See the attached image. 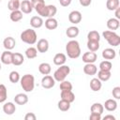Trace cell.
Returning a JSON list of instances; mask_svg holds the SVG:
<instances>
[{
	"instance_id": "7bdbcfd3",
	"label": "cell",
	"mask_w": 120,
	"mask_h": 120,
	"mask_svg": "<svg viewBox=\"0 0 120 120\" xmlns=\"http://www.w3.org/2000/svg\"><path fill=\"white\" fill-rule=\"evenodd\" d=\"M89 119H90V120H100V119H101V114L91 112V114H90V116H89Z\"/></svg>"
},
{
	"instance_id": "b9f144b4",
	"label": "cell",
	"mask_w": 120,
	"mask_h": 120,
	"mask_svg": "<svg viewBox=\"0 0 120 120\" xmlns=\"http://www.w3.org/2000/svg\"><path fill=\"white\" fill-rule=\"evenodd\" d=\"M37 117L35 115V113L33 112H27L25 115H24V120H36Z\"/></svg>"
},
{
	"instance_id": "9c48e42d",
	"label": "cell",
	"mask_w": 120,
	"mask_h": 120,
	"mask_svg": "<svg viewBox=\"0 0 120 120\" xmlns=\"http://www.w3.org/2000/svg\"><path fill=\"white\" fill-rule=\"evenodd\" d=\"M37 50L39 52H46L49 50V41L46 38H40L37 43Z\"/></svg>"
},
{
	"instance_id": "e0dca14e",
	"label": "cell",
	"mask_w": 120,
	"mask_h": 120,
	"mask_svg": "<svg viewBox=\"0 0 120 120\" xmlns=\"http://www.w3.org/2000/svg\"><path fill=\"white\" fill-rule=\"evenodd\" d=\"M106 40H107V42H108L111 46L116 47V46H118V45L120 44V36L117 35V34L114 32V33H113L112 35H111L108 38H106Z\"/></svg>"
},
{
	"instance_id": "5bb4252c",
	"label": "cell",
	"mask_w": 120,
	"mask_h": 120,
	"mask_svg": "<svg viewBox=\"0 0 120 120\" xmlns=\"http://www.w3.org/2000/svg\"><path fill=\"white\" fill-rule=\"evenodd\" d=\"M14 101L18 105H24L28 102V97L24 93H19L14 97Z\"/></svg>"
},
{
	"instance_id": "ba28073f",
	"label": "cell",
	"mask_w": 120,
	"mask_h": 120,
	"mask_svg": "<svg viewBox=\"0 0 120 120\" xmlns=\"http://www.w3.org/2000/svg\"><path fill=\"white\" fill-rule=\"evenodd\" d=\"M20 9H21V11L22 13L29 14V13L32 12V10L34 9V8H33V5H32L31 1H29V0H23L22 2H21Z\"/></svg>"
},
{
	"instance_id": "7402d4cb",
	"label": "cell",
	"mask_w": 120,
	"mask_h": 120,
	"mask_svg": "<svg viewBox=\"0 0 120 120\" xmlns=\"http://www.w3.org/2000/svg\"><path fill=\"white\" fill-rule=\"evenodd\" d=\"M102 87V82L98 78H93L90 81V88L94 92H98L101 89Z\"/></svg>"
},
{
	"instance_id": "30bf717a",
	"label": "cell",
	"mask_w": 120,
	"mask_h": 120,
	"mask_svg": "<svg viewBox=\"0 0 120 120\" xmlns=\"http://www.w3.org/2000/svg\"><path fill=\"white\" fill-rule=\"evenodd\" d=\"M83 72L86 74V75H95L97 74L98 72V68L97 66L94 64V63H88V64H85L84 67H83Z\"/></svg>"
},
{
	"instance_id": "f546056e",
	"label": "cell",
	"mask_w": 120,
	"mask_h": 120,
	"mask_svg": "<svg viewBox=\"0 0 120 120\" xmlns=\"http://www.w3.org/2000/svg\"><path fill=\"white\" fill-rule=\"evenodd\" d=\"M38 55V50L37 48H34V47H29L25 50V56L28 58V59H34L36 58Z\"/></svg>"
},
{
	"instance_id": "8fae6325",
	"label": "cell",
	"mask_w": 120,
	"mask_h": 120,
	"mask_svg": "<svg viewBox=\"0 0 120 120\" xmlns=\"http://www.w3.org/2000/svg\"><path fill=\"white\" fill-rule=\"evenodd\" d=\"M61 99L67 100L72 103L75 100V95L71 90H62L61 91Z\"/></svg>"
},
{
	"instance_id": "f1b7e54d",
	"label": "cell",
	"mask_w": 120,
	"mask_h": 120,
	"mask_svg": "<svg viewBox=\"0 0 120 120\" xmlns=\"http://www.w3.org/2000/svg\"><path fill=\"white\" fill-rule=\"evenodd\" d=\"M90 111L91 112H94V113H98V114H102L103 113V111H104V107L101 103H98V102H96L94 103L91 108H90Z\"/></svg>"
},
{
	"instance_id": "74e56055",
	"label": "cell",
	"mask_w": 120,
	"mask_h": 120,
	"mask_svg": "<svg viewBox=\"0 0 120 120\" xmlns=\"http://www.w3.org/2000/svg\"><path fill=\"white\" fill-rule=\"evenodd\" d=\"M8 79H9V81H10L12 83H17V82L20 81L21 77H20V74H19L18 71L13 70V71H11V72L9 73Z\"/></svg>"
},
{
	"instance_id": "8d00e7d4",
	"label": "cell",
	"mask_w": 120,
	"mask_h": 120,
	"mask_svg": "<svg viewBox=\"0 0 120 120\" xmlns=\"http://www.w3.org/2000/svg\"><path fill=\"white\" fill-rule=\"evenodd\" d=\"M57 12V8L54 5H47V17L46 18H52Z\"/></svg>"
},
{
	"instance_id": "4dcf8cb0",
	"label": "cell",
	"mask_w": 120,
	"mask_h": 120,
	"mask_svg": "<svg viewBox=\"0 0 120 120\" xmlns=\"http://www.w3.org/2000/svg\"><path fill=\"white\" fill-rule=\"evenodd\" d=\"M120 2L119 0H107L106 2V8L109 10H115L117 8H119Z\"/></svg>"
},
{
	"instance_id": "c3c4849f",
	"label": "cell",
	"mask_w": 120,
	"mask_h": 120,
	"mask_svg": "<svg viewBox=\"0 0 120 120\" xmlns=\"http://www.w3.org/2000/svg\"><path fill=\"white\" fill-rule=\"evenodd\" d=\"M103 119H104V120H108V119H111V120H115V117H114L113 115H112V114H108V115H105Z\"/></svg>"
},
{
	"instance_id": "6da1fadb",
	"label": "cell",
	"mask_w": 120,
	"mask_h": 120,
	"mask_svg": "<svg viewBox=\"0 0 120 120\" xmlns=\"http://www.w3.org/2000/svg\"><path fill=\"white\" fill-rule=\"evenodd\" d=\"M66 52L69 58L76 59L81 55V47L77 40L71 39L66 45Z\"/></svg>"
},
{
	"instance_id": "52a82bcc",
	"label": "cell",
	"mask_w": 120,
	"mask_h": 120,
	"mask_svg": "<svg viewBox=\"0 0 120 120\" xmlns=\"http://www.w3.org/2000/svg\"><path fill=\"white\" fill-rule=\"evenodd\" d=\"M98 59V55L95 52H86L82 54V62H84L85 64L88 63H95Z\"/></svg>"
},
{
	"instance_id": "1f68e13d",
	"label": "cell",
	"mask_w": 120,
	"mask_h": 120,
	"mask_svg": "<svg viewBox=\"0 0 120 120\" xmlns=\"http://www.w3.org/2000/svg\"><path fill=\"white\" fill-rule=\"evenodd\" d=\"M57 107L60 111L62 112H67L70 109V102L67 101V100H64V99H61L58 101V104H57Z\"/></svg>"
},
{
	"instance_id": "603a6c76",
	"label": "cell",
	"mask_w": 120,
	"mask_h": 120,
	"mask_svg": "<svg viewBox=\"0 0 120 120\" xmlns=\"http://www.w3.org/2000/svg\"><path fill=\"white\" fill-rule=\"evenodd\" d=\"M58 26V22L56 19L52 18H47V20L45 21V27L49 30H54L56 29Z\"/></svg>"
},
{
	"instance_id": "681fc988",
	"label": "cell",
	"mask_w": 120,
	"mask_h": 120,
	"mask_svg": "<svg viewBox=\"0 0 120 120\" xmlns=\"http://www.w3.org/2000/svg\"><path fill=\"white\" fill-rule=\"evenodd\" d=\"M0 70H1V64H0Z\"/></svg>"
},
{
	"instance_id": "83f0119b",
	"label": "cell",
	"mask_w": 120,
	"mask_h": 120,
	"mask_svg": "<svg viewBox=\"0 0 120 120\" xmlns=\"http://www.w3.org/2000/svg\"><path fill=\"white\" fill-rule=\"evenodd\" d=\"M22 17H23V15H22V12L21 10H19V9L11 11V13H10V15H9V18H10V20H11L12 22H20V21L22 19Z\"/></svg>"
},
{
	"instance_id": "2e32d148",
	"label": "cell",
	"mask_w": 120,
	"mask_h": 120,
	"mask_svg": "<svg viewBox=\"0 0 120 120\" xmlns=\"http://www.w3.org/2000/svg\"><path fill=\"white\" fill-rule=\"evenodd\" d=\"M15 111H16V106L13 102H6L3 105V112L8 115L13 114Z\"/></svg>"
},
{
	"instance_id": "4316f807",
	"label": "cell",
	"mask_w": 120,
	"mask_h": 120,
	"mask_svg": "<svg viewBox=\"0 0 120 120\" xmlns=\"http://www.w3.org/2000/svg\"><path fill=\"white\" fill-rule=\"evenodd\" d=\"M112 76V73L110 70H102L99 69V71L98 72V78L101 81V82H107Z\"/></svg>"
},
{
	"instance_id": "d6a6232c",
	"label": "cell",
	"mask_w": 120,
	"mask_h": 120,
	"mask_svg": "<svg viewBox=\"0 0 120 120\" xmlns=\"http://www.w3.org/2000/svg\"><path fill=\"white\" fill-rule=\"evenodd\" d=\"M87 48L90 52H97L99 49V41H94V40H88L87 41Z\"/></svg>"
},
{
	"instance_id": "44dd1931",
	"label": "cell",
	"mask_w": 120,
	"mask_h": 120,
	"mask_svg": "<svg viewBox=\"0 0 120 120\" xmlns=\"http://www.w3.org/2000/svg\"><path fill=\"white\" fill-rule=\"evenodd\" d=\"M66 61H67V56L62 52L56 53L53 57V64L56 66H62L66 63Z\"/></svg>"
},
{
	"instance_id": "7c38bea8",
	"label": "cell",
	"mask_w": 120,
	"mask_h": 120,
	"mask_svg": "<svg viewBox=\"0 0 120 120\" xmlns=\"http://www.w3.org/2000/svg\"><path fill=\"white\" fill-rule=\"evenodd\" d=\"M12 54H13V52H11L8 50L3 52L1 54V62L5 65L12 64Z\"/></svg>"
},
{
	"instance_id": "d6986e66",
	"label": "cell",
	"mask_w": 120,
	"mask_h": 120,
	"mask_svg": "<svg viewBox=\"0 0 120 120\" xmlns=\"http://www.w3.org/2000/svg\"><path fill=\"white\" fill-rule=\"evenodd\" d=\"M103 107L109 111V112H113L117 109V102L115 99H112V98H110V99H107L103 105Z\"/></svg>"
},
{
	"instance_id": "cb8c5ba5",
	"label": "cell",
	"mask_w": 120,
	"mask_h": 120,
	"mask_svg": "<svg viewBox=\"0 0 120 120\" xmlns=\"http://www.w3.org/2000/svg\"><path fill=\"white\" fill-rule=\"evenodd\" d=\"M24 61V57L20 52H14L12 54V64L14 66H21Z\"/></svg>"
},
{
	"instance_id": "f6af8a7d",
	"label": "cell",
	"mask_w": 120,
	"mask_h": 120,
	"mask_svg": "<svg viewBox=\"0 0 120 120\" xmlns=\"http://www.w3.org/2000/svg\"><path fill=\"white\" fill-rule=\"evenodd\" d=\"M72 0H59V3L62 7H68L71 4Z\"/></svg>"
},
{
	"instance_id": "4fadbf2b",
	"label": "cell",
	"mask_w": 120,
	"mask_h": 120,
	"mask_svg": "<svg viewBox=\"0 0 120 120\" xmlns=\"http://www.w3.org/2000/svg\"><path fill=\"white\" fill-rule=\"evenodd\" d=\"M116 56V52L112 48H107L102 51V57L105 60H112Z\"/></svg>"
},
{
	"instance_id": "7a4b0ae2",
	"label": "cell",
	"mask_w": 120,
	"mask_h": 120,
	"mask_svg": "<svg viewBox=\"0 0 120 120\" xmlns=\"http://www.w3.org/2000/svg\"><path fill=\"white\" fill-rule=\"evenodd\" d=\"M21 39L22 42L29 44V45H33L37 42L38 39V36L37 33L34 29L29 28V29H25L24 31L22 32L21 34Z\"/></svg>"
},
{
	"instance_id": "277c9868",
	"label": "cell",
	"mask_w": 120,
	"mask_h": 120,
	"mask_svg": "<svg viewBox=\"0 0 120 120\" xmlns=\"http://www.w3.org/2000/svg\"><path fill=\"white\" fill-rule=\"evenodd\" d=\"M69 72H70V68L67 65H62V66H60V68H58L54 71L53 79L56 82H62L67 78V76L69 74Z\"/></svg>"
},
{
	"instance_id": "9a60e30c",
	"label": "cell",
	"mask_w": 120,
	"mask_h": 120,
	"mask_svg": "<svg viewBox=\"0 0 120 120\" xmlns=\"http://www.w3.org/2000/svg\"><path fill=\"white\" fill-rule=\"evenodd\" d=\"M44 22L42 20V17L40 16H33L30 19V25L33 28H40L43 25Z\"/></svg>"
},
{
	"instance_id": "d4e9b609",
	"label": "cell",
	"mask_w": 120,
	"mask_h": 120,
	"mask_svg": "<svg viewBox=\"0 0 120 120\" xmlns=\"http://www.w3.org/2000/svg\"><path fill=\"white\" fill-rule=\"evenodd\" d=\"M79 32H80V30L77 26H69L66 30V35L68 36V38H74L79 35Z\"/></svg>"
},
{
	"instance_id": "ab89813d",
	"label": "cell",
	"mask_w": 120,
	"mask_h": 120,
	"mask_svg": "<svg viewBox=\"0 0 120 120\" xmlns=\"http://www.w3.org/2000/svg\"><path fill=\"white\" fill-rule=\"evenodd\" d=\"M60 82H61L60 83V89H61V91L62 90H72V84H71L70 82L64 80V81H62Z\"/></svg>"
},
{
	"instance_id": "ee69618b",
	"label": "cell",
	"mask_w": 120,
	"mask_h": 120,
	"mask_svg": "<svg viewBox=\"0 0 120 120\" xmlns=\"http://www.w3.org/2000/svg\"><path fill=\"white\" fill-rule=\"evenodd\" d=\"M79 2L81 4V6H82V7H88V6L91 5L92 0H79Z\"/></svg>"
},
{
	"instance_id": "484cf974",
	"label": "cell",
	"mask_w": 120,
	"mask_h": 120,
	"mask_svg": "<svg viewBox=\"0 0 120 120\" xmlns=\"http://www.w3.org/2000/svg\"><path fill=\"white\" fill-rule=\"evenodd\" d=\"M38 71L42 75H48V74H50L51 71H52L51 65L49 63H41L38 66Z\"/></svg>"
},
{
	"instance_id": "f35d334b",
	"label": "cell",
	"mask_w": 120,
	"mask_h": 120,
	"mask_svg": "<svg viewBox=\"0 0 120 120\" xmlns=\"http://www.w3.org/2000/svg\"><path fill=\"white\" fill-rule=\"evenodd\" d=\"M112 68V65L109 60H104V61L100 62V64H99V69H102V70H110L111 71Z\"/></svg>"
},
{
	"instance_id": "bcb514c9",
	"label": "cell",
	"mask_w": 120,
	"mask_h": 120,
	"mask_svg": "<svg viewBox=\"0 0 120 120\" xmlns=\"http://www.w3.org/2000/svg\"><path fill=\"white\" fill-rule=\"evenodd\" d=\"M31 3H32L33 8H34L35 6H37V5H38V4L45 3V1H44V0H31Z\"/></svg>"
},
{
	"instance_id": "3957f363",
	"label": "cell",
	"mask_w": 120,
	"mask_h": 120,
	"mask_svg": "<svg viewBox=\"0 0 120 120\" xmlns=\"http://www.w3.org/2000/svg\"><path fill=\"white\" fill-rule=\"evenodd\" d=\"M21 86L25 92H32L35 87V78L32 74H25L21 79Z\"/></svg>"
},
{
	"instance_id": "e575fe53",
	"label": "cell",
	"mask_w": 120,
	"mask_h": 120,
	"mask_svg": "<svg viewBox=\"0 0 120 120\" xmlns=\"http://www.w3.org/2000/svg\"><path fill=\"white\" fill-rule=\"evenodd\" d=\"M20 5H21V2L19 0H9L8 3V8L11 11L17 10L20 8Z\"/></svg>"
},
{
	"instance_id": "60d3db41",
	"label": "cell",
	"mask_w": 120,
	"mask_h": 120,
	"mask_svg": "<svg viewBox=\"0 0 120 120\" xmlns=\"http://www.w3.org/2000/svg\"><path fill=\"white\" fill-rule=\"evenodd\" d=\"M112 94L113 96V98L115 99H119L120 98V87L119 86H115L114 88H112Z\"/></svg>"
},
{
	"instance_id": "ffe728a7",
	"label": "cell",
	"mask_w": 120,
	"mask_h": 120,
	"mask_svg": "<svg viewBox=\"0 0 120 120\" xmlns=\"http://www.w3.org/2000/svg\"><path fill=\"white\" fill-rule=\"evenodd\" d=\"M107 27L111 30V31H114V30H117L119 28V25H120V22H119V20L116 19V18H111L107 21Z\"/></svg>"
},
{
	"instance_id": "836d02e7",
	"label": "cell",
	"mask_w": 120,
	"mask_h": 120,
	"mask_svg": "<svg viewBox=\"0 0 120 120\" xmlns=\"http://www.w3.org/2000/svg\"><path fill=\"white\" fill-rule=\"evenodd\" d=\"M87 39L88 40H94V41H99L100 40V35L98 31L92 30L87 34Z\"/></svg>"
},
{
	"instance_id": "8992f818",
	"label": "cell",
	"mask_w": 120,
	"mask_h": 120,
	"mask_svg": "<svg viewBox=\"0 0 120 120\" xmlns=\"http://www.w3.org/2000/svg\"><path fill=\"white\" fill-rule=\"evenodd\" d=\"M82 19V16L79 10H72L68 14V21L73 24H77V23L81 22Z\"/></svg>"
},
{
	"instance_id": "f907efd6",
	"label": "cell",
	"mask_w": 120,
	"mask_h": 120,
	"mask_svg": "<svg viewBox=\"0 0 120 120\" xmlns=\"http://www.w3.org/2000/svg\"><path fill=\"white\" fill-rule=\"evenodd\" d=\"M0 2H1V0H0Z\"/></svg>"
},
{
	"instance_id": "ac0fdd59",
	"label": "cell",
	"mask_w": 120,
	"mask_h": 120,
	"mask_svg": "<svg viewBox=\"0 0 120 120\" xmlns=\"http://www.w3.org/2000/svg\"><path fill=\"white\" fill-rule=\"evenodd\" d=\"M15 44H16V40L12 37H8V38H6L3 40V46H4V48L6 50H8V51L12 50L15 47Z\"/></svg>"
},
{
	"instance_id": "7dc6e473",
	"label": "cell",
	"mask_w": 120,
	"mask_h": 120,
	"mask_svg": "<svg viewBox=\"0 0 120 120\" xmlns=\"http://www.w3.org/2000/svg\"><path fill=\"white\" fill-rule=\"evenodd\" d=\"M114 11H115V18L118 19V20H120V7L117 8Z\"/></svg>"
},
{
	"instance_id": "d590c367",
	"label": "cell",
	"mask_w": 120,
	"mask_h": 120,
	"mask_svg": "<svg viewBox=\"0 0 120 120\" xmlns=\"http://www.w3.org/2000/svg\"><path fill=\"white\" fill-rule=\"evenodd\" d=\"M8 98V90L6 86L2 83H0V103H3L7 100Z\"/></svg>"
},
{
	"instance_id": "5b68a950",
	"label": "cell",
	"mask_w": 120,
	"mask_h": 120,
	"mask_svg": "<svg viewBox=\"0 0 120 120\" xmlns=\"http://www.w3.org/2000/svg\"><path fill=\"white\" fill-rule=\"evenodd\" d=\"M55 84V80L53 79V77L48 75H44V77L41 80V86L44 89H51L54 86Z\"/></svg>"
}]
</instances>
